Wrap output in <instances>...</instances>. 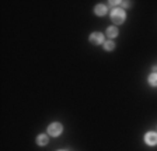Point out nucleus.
I'll list each match as a JSON object with an SVG mask.
<instances>
[{
    "instance_id": "1",
    "label": "nucleus",
    "mask_w": 157,
    "mask_h": 151,
    "mask_svg": "<svg viewBox=\"0 0 157 151\" xmlns=\"http://www.w3.org/2000/svg\"><path fill=\"white\" fill-rule=\"evenodd\" d=\"M111 20L114 21V24H117V25H119V24L125 23V20H126V14H125V10L124 9H112L111 11Z\"/></svg>"
},
{
    "instance_id": "2",
    "label": "nucleus",
    "mask_w": 157,
    "mask_h": 151,
    "mask_svg": "<svg viewBox=\"0 0 157 151\" xmlns=\"http://www.w3.org/2000/svg\"><path fill=\"white\" fill-rule=\"evenodd\" d=\"M62 131H63V126L60 123H58V122H53V123H51L48 126V133L52 137H58L59 134H62Z\"/></svg>"
},
{
    "instance_id": "3",
    "label": "nucleus",
    "mask_w": 157,
    "mask_h": 151,
    "mask_svg": "<svg viewBox=\"0 0 157 151\" xmlns=\"http://www.w3.org/2000/svg\"><path fill=\"white\" fill-rule=\"evenodd\" d=\"M90 42L93 43V45H104V35H102V32H98V31H95V32H91L90 34Z\"/></svg>"
},
{
    "instance_id": "4",
    "label": "nucleus",
    "mask_w": 157,
    "mask_h": 151,
    "mask_svg": "<svg viewBox=\"0 0 157 151\" xmlns=\"http://www.w3.org/2000/svg\"><path fill=\"white\" fill-rule=\"evenodd\" d=\"M144 143L147 145H156L157 144V133L156 131H149L144 134Z\"/></svg>"
},
{
    "instance_id": "5",
    "label": "nucleus",
    "mask_w": 157,
    "mask_h": 151,
    "mask_svg": "<svg viewBox=\"0 0 157 151\" xmlns=\"http://www.w3.org/2000/svg\"><path fill=\"white\" fill-rule=\"evenodd\" d=\"M107 11H108V9H107V6H105V4H97V6L94 7L95 16L102 17V16H105V14H107Z\"/></svg>"
},
{
    "instance_id": "6",
    "label": "nucleus",
    "mask_w": 157,
    "mask_h": 151,
    "mask_svg": "<svg viewBox=\"0 0 157 151\" xmlns=\"http://www.w3.org/2000/svg\"><path fill=\"white\" fill-rule=\"evenodd\" d=\"M118 34H119V31H118L117 27H108L107 28V36L109 38V39H114V38H117Z\"/></svg>"
},
{
    "instance_id": "7",
    "label": "nucleus",
    "mask_w": 157,
    "mask_h": 151,
    "mask_svg": "<svg viewBox=\"0 0 157 151\" xmlns=\"http://www.w3.org/2000/svg\"><path fill=\"white\" fill-rule=\"evenodd\" d=\"M49 143V137L46 134H39L36 137V144L38 145H46Z\"/></svg>"
},
{
    "instance_id": "8",
    "label": "nucleus",
    "mask_w": 157,
    "mask_h": 151,
    "mask_svg": "<svg viewBox=\"0 0 157 151\" xmlns=\"http://www.w3.org/2000/svg\"><path fill=\"white\" fill-rule=\"evenodd\" d=\"M147 80H149V84L151 87H157V73H151Z\"/></svg>"
},
{
    "instance_id": "9",
    "label": "nucleus",
    "mask_w": 157,
    "mask_h": 151,
    "mask_svg": "<svg viewBox=\"0 0 157 151\" xmlns=\"http://www.w3.org/2000/svg\"><path fill=\"white\" fill-rule=\"evenodd\" d=\"M104 49L108 50V52H111V50L115 49V43L114 41H105L104 42Z\"/></svg>"
},
{
    "instance_id": "10",
    "label": "nucleus",
    "mask_w": 157,
    "mask_h": 151,
    "mask_svg": "<svg viewBox=\"0 0 157 151\" xmlns=\"http://www.w3.org/2000/svg\"><path fill=\"white\" fill-rule=\"evenodd\" d=\"M121 4H124V7H129V4H131V2H122Z\"/></svg>"
},
{
    "instance_id": "11",
    "label": "nucleus",
    "mask_w": 157,
    "mask_h": 151,
    "mask_svg": "<svg viewBox=\"0 0 157 151\" xmlns=\"http://www.w3.org/2000/svg\"><path fill=\"white\" fill-rule=\"evenodd\" d=\"M153 72L157 73V66H153Z\"/></svg>"
},
{
    "instance_id": "12",
    "label": "nucleus",
    "mask_w": 157,
    "mask_h": 151,
    "mask_svg": "<svg viewBox=\"0 0 157 151\" xmlns=\"http://www.w3.org/2000/svg\"><path fill=\"white\" fill-rule=\"evenodd\" d=\"M59 151H63V150H59Z\"/></svg>"
}]
</instances>
